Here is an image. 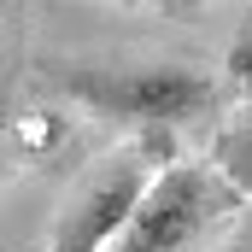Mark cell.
Instances as JSON below:
<instances>
[{
	"label": "cell",
	"mask_w": 252,
	"mask_h": 252,
	"mask_svg": "<svg viewBox=\"0 0 252 252\" xmlns=\"http://www.w3.org/2000/svg\"><path fill=\"white\" fill-rule=\"evenodd\" d=\"M241 94H247V100H252V76H247V82H241Z\"/></svg>",
	"instance_id": "obj_7"
},
{
	"label": "cell",
	"mask_w": 252,
	"mask_h": 252,
	"mask_svg": "<svg viewBox=\"0 0 252 252\" xmlns=\"http://www.w3.org/2000/svg\"><path fill=\"white\" fill-rule=\"evenodd\" d=\"M176 129H147L129 135L118 147H106L59 205V223L47 235V252H112L118 235L129 229V217L141 211V199L153 193V182L176 164Z\"/></svg>",
	"instance_id": "obj_2"
},
{
	"label": "cell",
	"mask_w": 252,
	"mask_h": 252,
	"mask_svg": "<svg viewBox=\"0 0 252 252\" xmlns=\"http://www.w3.org/2000/svg\"><path fill=\"white\" fill-rule=\"evenodd\" d=\"M211 252H252V211H247V217H241V223H235V229H229Z\"/></svg>",
	"instance_id": "obj_6"
},
{
	"label": "cell",
	"mask_w": 252,
	"mask_h": 252,
	"mask_svg": "<svg viewBox=\"0 0 252 252\" xmlns=\"http://www.w3.org/2000/svg\"><path fill=\"white\" fill-rule=\"evenodd\" d=\"M211 164L229 188L252 199V100H241L235 112H223V124L211 135Z\"/></svg>",
	"instance_id": "obj_4"
},
{
	"label": "cell",
	"mask_w": 252,
	"mask_h": 252,
	"mask_svg": "<svg viewBox=\"0 0 252 252\" xmlns=\"http://www.w3.org/2000/svg\"><path fill=\"white\" fill-rule=\"evenodd\" d=\"M47 88L64 100L88 106L94 118L147 129H182L193 118H211L223 100V82L199 64H170V59H135V64H47Z\"/></svg>",
	"instance_id": "obj_1"
},
{
	"label": "cell",
	"mask_w": 252,
	"mask_h": 252,
	"mask_svg": "<svg viewBox=\"0 0 252 252\" xmlns=\"http://www.w3.org/2000/svg\"><path fill=\"white\" fill-rule=\"evenodd\" d=\"M229 76H235V88L252 76V6H241V18H235V47H229Z\"/></svg>",
	"instance_id": "obj_5"
},
{
	"label": "cell",
	"mask_w": 252,
	"mask_h": 252,
	"mask_svg": "<svg viewBox=\"0 0 252 252\" xmlns=\"http://www.w3.org/2000/svg\"><path fill=\"white\" fill-rule=\"evenodd\" d=\"M247 217V199L217 176L211 158H176L153 193L141 199V211L129 217L112 252H199L223 223Z\"/></svg>",
	"instance_id": "obj_3"
}]
</instances>
